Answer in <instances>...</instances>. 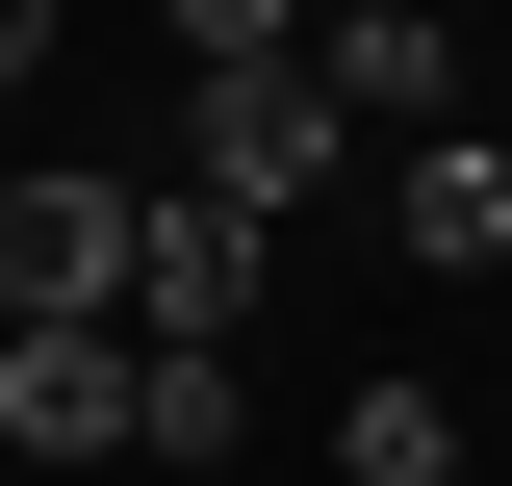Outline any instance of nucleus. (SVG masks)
I'll return each mask as SVG.
<instances>
[{
	"mask_svg": "<svg viewBox=\"0 0 512 486\" xmlns=\"http://www.w3.org/2000/svg\"><path fill=\"white\" fill-rule=\"evenodd\" d=\"M256 282H282V231H256V205L128 180V307H154V333H256Z\"/></svg>",
	"mask_w": 512,
	"mask_h": 486,
	"instance_id": "nucleus-3",
	"label": "nucleus"
},
{
	"mask_svg": "<svg viewBox=\"0 0 512 486\" xmlns=\"http://www.w3.org/2000/svg\"><path fill=\"white\" fill-rule=\"evenodd\" d=\"M128 435H154V461H231V435H256L231 333H128Z\"/></svg>",
	"mask_w": 512,
	"mask_h": 486,
	"instance_id": "nucleus-7",
	"label": "nucleus"
},
{
	"mask_svg": "<svg viewBox=\"0 0 512 486\" xmlns=\"http://www.w3.org/2000/svg\"><path fill=\"white\" fill-rule=\"evenodd\" d=\"M308 77L359 128H461V26H436V0H308Z\"/></svg>",
	"mask_w": 512,
	"mask_h": 486,
	"instance_id": "nucleus-6",
	"label": "nucleus"
},
{
	"mask_svg": "<svg viewBox=\"0 0 512 486\" xmlns=\"http://www.w3.org/2000/svg\"><path fill=\"white\" fill-rule=\"evenodd\" d=\"M333 486H461V410L436 384H359V410H333Z\"/></svg>",
	"mask_w": 512,
	"mask_h": 486,
	"instance_id": "nucleus-8",
	"label": "nucleus"
},
{
	"mask_svg": "<svg viewBox=\"0 0 512 486\" xmlns=\"http://www.w3.org/2000/svg\"><path fill=\"white\" fill-rule=\"evenodd\" d=\"M26 307H128V180H0V333H26Z\"/></svg>",
	"mask_w": 512,
	"mask_h": 486,
	"instance_id": "nucleus-5",
	"label": "nucleus"
},
{
	"mask_svg": "<svg viewBox=\"0 0 512 486\" xmlns=\"http://www.w3.org/2000/svg\"><path fill=\"white\" fill-rule=\"evenodd\" d=\"M384 231H410V282H512V154H487V103H461V128H384Z\"/></svg>",
	"mask_w": 512,
	"mask_h": 486,
	"instance_id": "nucleus-4",
	"label": "nucleus"
},
{
	"mask_svg": "<svg viewBox=\"0 0 512 486\" xmlns=\"http://www.w3.org/2000/svg\"><path fill=\"white\" fill-rule=\"evenodd\" d=\"M26 52H52V0H0V77H26Z\"/></svg>",
	"mask_w": 512,
	"mask_h": 486,
	"instance_id": "nucleus-10",
	"label": "nucleus"
},
{
	"mask_svg": "<svg viewBox=\"0 0 512 486\" xmlns=\"http://www.w3.org/2000/svg\"><path fill=\"white\" fill-rule=\"evenodd\" d=\"M180 180L282 231V205H333V180H359V103H333L308 52H205V77H180Z\"/></svg>",
	"mask_w": 512,
	"mask_h": 486,
	"instance_id": "nucleus-1",
	"label": "nucleus"
},
{
	"mask_svg": "<svg viewBox=\"0 0 512 486\" xmlns=\"http://www.w3.org/2000/svg\"><path fill=\"white\" fill-rule=\"evenodd\" d=\"M154 26H180V77L205 52H308V0H154Z\"/></svg>",
	"mask_w": 512,
	"mask_h": 486,
	"instance_id": "nucleus-9",
	"label": "nucleus"
},
{
	"mask_svg": "<svg viewBox=\"0 0 512 486\" xmlns=\"http://www.w3.org/2000/svg\"><path fill=\"white\" fill-rule=\"evenodd\" d=\"M487 154H512V103H487Z\"/></svg>",
	"mask_w": 512,
	"mask_h": 486,
	"instance_id": "nucleus-11",
	"label": "nucleus"
},
{
	"mask_svg": "<svg viewBox=\"0 0 512 486\" xmlns=\"http://www.w3.org/2000/svg\"><path fill=\"white\" fill-rule=\"evenodd\" d=\"M0 461H128V307H26L0 333Z\"/></svg>",
	"mask_w": 512,
	"mask_h": 486,
	"instance_id": "nucleus-2",
	"label": "nucleus"
}]
</instances>
